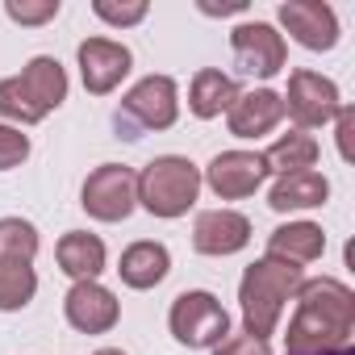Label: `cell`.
Masks as SVG:
<instances>
[{"mask_svg": "<svg viewBox=\"0 0 355 355\" xmlns=\"http://www.w3.org/2000/svg\"><path fill=\"white\" fill-rule=\"evenodd\" d=\"M5 13L13 21H21V26H42V21H51L59 13V0H9Z\"/></svg>", "mask_w": 355, "mask_h": 355, "instance_id": "obj_24", "label": "cell"}, {"mask_svg": "<svg viewBox=\"0 0 355 355\" xmlns=\"http://www.w3.org/2000/svg\"><path fill=\"white\" fill-rule=\"evenodd\" d=\"M280 105L288 109V117L297 121V125H326L338 109H343V101H338V88L326 80V76H318V71H293V80H288V96H280Z\"/></svg>", "mask_w": 355, "mask_h": 355, "instance_id": "obj_8", "label": "cell"}, {"mask_svg": "<svg viewBox=\"0 0 355 355\" xmlns=\"http://www.w3.org/2000/svg\"><path fill=\"white\" fill-rule=\"evenodd\" d=\"M96 355H125V351H117V347H105V351H96Z\"/></svg>", "mask_w": 355, "mask_h": 355, "instance_id": "obj_30", "label": "cell"}, {"mask_svg": "<svg viewBox=\"0 0 355 355\" xmlns=\"http://www.w3.org/2000/svg\"><path fill=\"white\" fill-rule=\"evenodd\" d=\"M34 288H38V276L26 259H0V309L30 305Z\"/></svg>", "mask_w": 355, "mask_h": 355, "instance_id": "obj_22", "label": "cell"}, {"mask_svg": "<svg viewBox=\"0 0 355 355\" xmlns=\"http://www.w3.org/2000/svg\"><path fill=\"white\" fill-rule=\"evenodd\" d=\"M59 268L76 280H96L105 272V243L96 234L71 230L59 239Z\"/></svg>", "mask_w": 355, "mask_h": 355, "instance_id": "obj_19", "label": "cell"}, {"mask_svg": "<svg viewBox=\"0 0 355 355\" xmlns=\"http://www.w3.org/2000/svg\"><path fill=\"white\" fill-rule=\"evenodd\" d=\"M175 113H180V105H175V80L146 76L125 92L113 121H117L121 138H142V130H167L175 121Z\"/></svg>", "mask_w": 355, "mask_h": 355, "instance_id": "obj_5", "label": "cell"}, {"mask_svg": "<svg viewBox=\"0 0 355 355\" xmlns=\"http://www.w3.org/2000/svg\"><path fill=\"white\" fill-rule=\"evenodd\" d=\"M138 205V175L121 163H105L84 180V209L96 222H125Z\"/></svg>", "mask_w": 355, "mask_h": 355, "instance_id": "obj_7", "label": "cell"}, {"mask_svg": "<svg viewBox=\"0 0 355 355\" xmlns=\"http://www.w3.org/2000/svg\"><path fill=\"white\" fill-rule=\"evenodd\" d=\"M263 163H268V171H280V175H288V171H309V167L318 163V142H313L305 130H293V134H284V138L263 155Z\"/></svg>", "mask_w": 355, "mask_h": 355, "instance_id": "obj_21", "label": "cell"}, {"mask_svg": "<svg viewBox=\"0 0 355 355\" xmlns=\"http://www.w3.org/2000/svg\"><path fill=\"white\" fill-rule=\"evenodd\" d=\"M338 155L351 159V134H355V109H338Z\"/></svg>", "mask_w": 355, "mask_h": 355, "instance_id": "obj_28", "label": "cell"}, {"mask_svg": "<svg viewBox=\"0 0 355 355\" xmlns=\"http://www.w3.org/2000/svg\"><path fill=\"white\" fill-rule=\"evenodd\" d=\"M38 255V230L21 218H0V259H26Z\"/></svg>", "mask_w": 355, "mask_h": 355, "instance_id": "obj_23", "label": "cell"}, {"mask_svg": "<svg viewBox=\"0 0 355 355\" xmlns=\"http://www.w3.org/2000/svg\"><path fill=\"white\" fill-rule=\"evenodd\" d=\"M67 96V71L59 59L38 55L30 67L13 80H0V117H13L21 125L42 121L51 109H59Z\"/></svg>", "mask_w": 355, "mask_h": 355, "instance_id": "obj_3", "label": "cell"}, {"mask_svg": "<svg viewBox=\"0 0 355 355\" xmlns=\"http://www.w3.org/2000/svg\"><path fill=\"white\" fill-rule=\"evenodd\" d=\"M214 355H272V347H268L263 338L239 334V338H226V343H218V351H214Z\"/></svg>", "mask_w": 355, "mask_h": 355, "instance_id": "obj_27", "label": "cell"}, {"mask_svg": "<svg viewBox=\"0 0 355 355\" xmlns=\"http://www.w3.org/2000/svg\"><path fill=\"white\" fill-rule=\"evenodd\" d=\"M280 117H284V105L272 88L239 92V101L230 105V134L234 138H259V134L276 130Z\"/></svg>", "mask_w": 355, "mask_h": 355, "instance_id": "obj_15", "label": "cell"}, {"mask_svg": "<svg viewBox=\"0 0 355 355\" xmlns=\"http://www.w3.org/2000/svg\"><path fill=\"white\" fill-rule=\"evenodd\" d=\"M326 355H355V351H351V347H343V351H326Z\"/></svg>", "mask_w": 355, "mask_h": 355, "instance_id": "obj_31", "label": "cell"}, {"mask_svg": "<svg viewBox=\"0 0 355 355\" xmlns=\"http://www.w3.org/2000/svg\"><path fill=\"white\" fill-rule=\"evenodd\" d=\"M125 71H130V51L121 42H109V38L80 42V76H84V88L92 96L113 92Z\"/></svg>", "mask_w": 355, "mask_h": 355, "instance_id": "obj_12", "label": "cell"}, {"mask_svg": "<svg viewBox=\"0 0 355 355\" xmlns=\"http://www.w3.org/2000/svg\"><path fill=\"white\" fill-rule=\"evenodd\" d=\"M167 268H171V255L163 243H134L121 251V263H117V272L130 288H155L167 276Z\"/></svg>", "mask_w": 355, "mask_h": 355, "instance_id": "obj_18", "label": "cell"}, {"mask_svg": "<svg viewBox=\"0 0 355 355\" xmlns=\"http://www.w3.org/2000/svg\"><path fill=\"white\" fill-rule=\"evenodd\" d=\"M234 101H239V84H234L230 76H222V71H214V67L197 71L193 92H189V109H193L197 117H218V113L230 109Z\"/></svg>", "mask_w": 355, "mask_h": 355, "instance_id": "obj_20", "label": "cell"}, {"mask_svg": "<svg viewBox=\"0 0 355 355\" xmlns=\"http://www.w3.org/2000/svg\"><path fill=\"white\" fill-rule=\"evenodd\" d=\"M355 330V293L343 280L318 276L301 280L297 288V313L284 334V355H326L343 351Z\"/></svg>", "mask_w": 355, "mask_h": 355, "instance_id": "obj_1", "label": "cell"}, {"mask_svg": "<svg viewBox=\"0 0 355 355\" xmlns=\"http://www.w3.org/2000/svg\"><path fill=\"white\" fill-rule=\"evenodd\" d=\"M326 197H330L326 175L309 167V171H288V175H280V180L272 184L268 205H272L276 214H288V209H313V205H322Z\"/></svg>", "mask_w": 355, "mask_h": 355, "instance_id": "obj_16", "label": "cell"}, {"mask_svg": "<svg viewBox=\"0 0 355 355\" xmlns=\"http://www.w3.org/2000/svg\"><path fill=\"white\" fill-rule=\"evenodd\" d=\"M263 175H268V163L263 155H251V150H226L209 163L205 171V180L209 189L222 197V201H239V197H251L259 184H263Z\"/></svg>", "mask_w": 355, "mask_h": 355, "instance_id": "obj_10", "label": "cell"}, {"mask_svg": "<svg viewBox=\"0 0 355 355\" xmlns=\"http://www.w3.org/2000/svg\"><path fill=\"white\" fill-rule=\"evenodd\" d=\"M201 193V171L197 163L180 159V155H159L142 167L138 175V201L155 214V218H180L193 209Z\"/></svg>", "mask_w": 355, "mask_h": 355, "instance_id": "obj_4", "label": "cell"}, {"mask_svg": "<svg viewBox=\"0 0 355 355\" xmlns=\"http://www.w3.org/2000/svg\"><path fill=\"white\" fill-rule=\"evenodd\" d=\"M247 5H243V0H230V5H209V0H205V5H201V13H243Z\"/></svg>", "mask_w": 355, "mask_h": 355, "instance_id": "obj_29", "label": "cell"}, {"mask_svg": "<svg viewBox=\"0 0 355 355\" xmlns=\"http://www.w3.org/2000/svg\"><path fill=\"white\" fill-rule=\"evenodd\" d=\"M301 288V268L284 263V259H259L243 272L239 284V301H243V326L251 338H263L276 330L284 301Z\"/></svg>", "mask_w": 355, "mask_h": 355, "instance_id": "obj_2", "label": "cell"}, {"mask_svg": "<svg viewBox=\"0 0 355 355\" xmlns=\"http://www.w3.org/2000/svg\"><path fill=\"white\" fill-rule=\"evenodd\" d=\"M280 21L284 30L309 46V51H330L338 42V21H334V9L322 5V0H284L280 5Z\"/></svg>", "mask_w": 355, "mask_h": 355, "instance_id": "obj_11", "label": "cell"}, {"mask_svg": "<svg viewBox=\"0 0 355 355\" xmlns=\"http://www.w3.org/2000/svg\"><path fill=\"white\" fill-rule=\"evenodd\" d=\"M96 17H105V21H113V26H134V21H142L146 17V0H134V5H113V0H96Z\"/></svg>", "mask_w": 355, "mask_h": 355, "instance_id": "obj_26", "label": "cell"}, {"mask_svg": "<svg viewBox=\"0 0 355 355\" xmlns=\"http://www.w3.org/2000/svg\"><path fill=\"white\" fill-rule=\"evenodd\" d=\"M26 155H30V138L21 130H13V125H0V171L17 167Z\"/></svg>", "mask_w": 355, "mask_h": 355, "instance_id": "obj_25", "label": "cell"}, {"mask_svg": "<svg viewBox=\"0 0 355 355\" xmlns=\"http://www.w3.org/2000/svg\"><path fill=\"white\" fill-rule=\"evenodd\" d=\"M171 334L184 347H218L230 334V313L214 293H180L171 305Z\"/></svg>", "mask_w": 355, "mask_h": 355, "instance_id": "obj_6", "label": "cell"}, {"mask_svg": "<svg viewBox=\"0 0 355 355\" xmlns=\"http://www.w3.org/2000/svg\"><path fill=\"white\" fill-rule=\"evenodd\" d=\"M251 243V222L234 209H209L193 226V247L201 255H234Z\"/></svg>", "mask_w": 355, "mask_h": 355, "instance_id": "obj_14", "label": "cell"}, {"mask_svg": "<svg viewBox=\"0 0 355 355\" xmlns=\"http://www.w3.org/2000/svg\"><path fill=\"white\" fill-rule=\"evenodd\" d=\"M326 251V234L313 222H288L280 230H272L268 239V259H284V263H309Z\"/></svg>", "mask_w": 355, "mask_h": 355, "instance_id": "obj_17", "label": "cell"}, {"mask_svg": "<svg viewBox=\"0 0 355 355\" xmlns=\"http://www.w3.org/2000/svg\"><path fill=\"white\" fill-rule=\"evenodd\" d=\"M230 46H234V63H239V71H247V76H259V80H268V76H276L280 67H284V38L272 30V26H263V21H247V26H239L234 34H230Z\"/></svg>", "mask_w": 355, "mask_h": 355, "instance_id": "obj_9", "label": "cell"}, {"mask_svg": "<svg viewBox=\"0 0 355 355\" xmlns=\"http://www.w3.org/2000/svg\"><path fill=\"white\" fill-rule=\"evenodd\" d=\"M63 309H67V322L76 326V330H84V334H105V330H113V322H117V297L109 293V288H101L96 280H76L71 284V293H67V301H63Z\"/></svg>", "mask_w": 355, "mask_h": 355, "instance_id": "obj_13", "label": "cell"}]
</instances>
